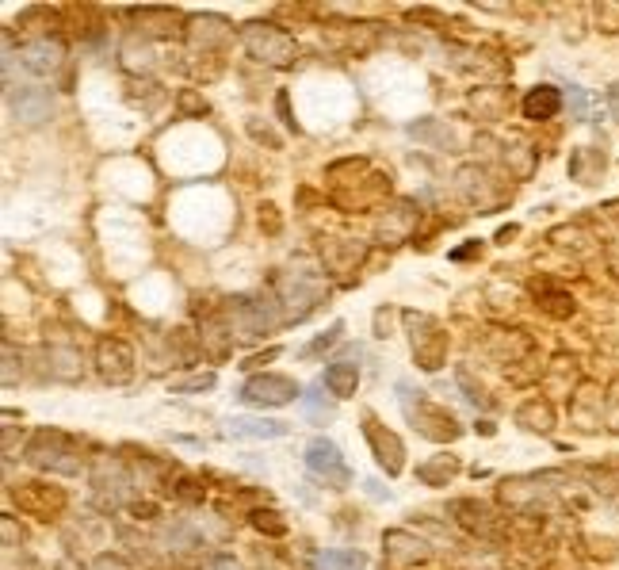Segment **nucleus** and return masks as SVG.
I'll use <instances>...</instances> for the list:
<instances>
[{
	"label": "nucleus",
	"instance_id": "obj_1",
	"mask_svg": "<svg viewBox=\"0 0 619 570\" xmlns=\"http://www.w3.org/2000/svg\"><path fill=\"white\" fill-rule=\"evenodd\" d=\"M23 460L31 467H43L54 475H81L85 471V448L81 440L65 429H39L35 437L27 440Z\"/></svg>",
	"mask_w": 619,
	"mask_h": 570
},
{
	"label": "nucleus",
	"instance_id": "obj_41",
	"mask_svg": "<svg viewBox=\"0 0 619 570\" xmlns=\"http://www.w3.org/2000/svg\"><path fill=\"white\" fill-rule=\"evenodd\" d=\"M463 180H474V173H470V169H463ZM482 184H486V173H478V188H474V184H463V188H467V196H474L478 199V192H482Z\"/></svg>",
	"mask_w": 619,
	"mask_h": 570
},
{
	"label": "nucleus",
	"instance_id": "obj_38",
	"mask_svg": "<svg viewBox=\"0 0 619 570\" xmlns=\"http://www.w3.org/2000/svg\"><path fill=\"white\" fill-rule=\"evenodd\" d=\"M276 356H279V349H264V352H257V356H249L245 368H264V364H272Z\"/></svg>",
	"mask_w": 619,
	"mask_h": 570
},
{
	"label": "nucleus",
	"instance_id": "obj_10",
	"mask_svg": "<svg viewBox=\"0 0 619 570\" xmlns=\"http://www.w3.org/2000/svg\"><path fill=\"white\" fill-rule=\"evenodd\" d=\"M321 295H325V280L314 276V272H299V276H283L279 280V299L287 307V318H295V322L318 307Z\"/></svg>",
	"mask_w": 619,
	"mask_h": 570
},
{
	"label": "nucleus",
	"instance_id": "obj_25",
	"mask_svg": "<svg viewBox=\"0 0 619 570\" xmlns=\"http://www.w3.org/2000/svg\"><path fill=\"white\" fill-rule=\"evenodd\" d=\"M314 563H318V570H363L367 567V555L352 548H333V551H321Z\"/></svg>",
	"mask_w": 619,
	"mask_h": 570
},
{
	"label": "nucleus",
	"instance_id": "obj_6",
	"mask_svg": "<svg viewBox=\"0 0 619 570\" xmlns=\"http://www.w3.org/2000/svg\"><path fill=\"white\" fill-rule=\"evenodd\" d=\"M8 498L16 502L23 517H35V521H54V517H62L65 505H69L62 486L39 483V479L35 483H16L8 490Z\"/></svg>",
	"mask_w": 619,
	"mask_h": 570
},
{
	"label": "nucleus",
	"instance_id": "obj_13",
	"mask_svg": "<svg viewBox=\"0 0 619 570\" xmlns=\"http://www.w3.org/2000/svg\"><path fill=\"white\" fill-rule=\"evenodd\" d=\"M604 417H608V391H600L597 383H581L574 391V425L585 433H597L604 429Z\"/></svg>",
	"mask_w": 619,
	"mask_h": 570
},
{
	"label": "nucleus",
	"instance_id": "obj_37",
	"mask_svg": "<svg viewBox=\"0 0 619 570\" xmlns=\"http://www.w3.org/2000/svg\"><path fill=\"white\" fill-rule=\"evenodd\" d=\"M88 570H130V567L123 563V559H115V555H100Z\"/></svg>",
	"mask_w": 619,
	"mask_h": 570
},
{
	"label": "nucleus",
	"instance_id": "obj_16",
	"mask_svg": "<svg viewBox=\"0 0 619 570\" xmlns=\"http://www.w3.org/2000/svg\"><path fill=\"white\" fill-rule=\"evenodd\" d=\"M555 406L547 398H528L520 410H516V425L528 429V433H539V437H551L555 433Z\"/></svg>",
	"mask_w": 619,
	"mask_h": 570
},
{
	"label": "nucleus",
	"instance_id": "obj_17",
	"mask_svg": "<svg viewBox=\"0 0 619 570\" xmlns=\"http://www.w3.org/2000/svg\"><path fill=\"white\" fill-rule=\"evenodd\" d=\"M451 517L459 521V525L467 528V532H478V536H493V509L482 502H474V498H459V502H451Z\"/></svg>",
	"mask_w": 619,
	"mask_h": 570
},
{
	"label": "nucleus",
	"instance_id": "obj_33",
	"mask_svg": "<svg viewBox=\"0 0 619 570\" xmlns=\"http://www.w3.org/2000/svg\"><path fill=\"white\" fill-rule=\"evenodd\" d=\"M604 429H608V433H619V379H616V387L608 391V417H604Z\"/></svg>",
	"mask_w": 619,
	"mask_h": 570
},
{
	"label": "nucleus",
	"instance_id": "obj_43",
	"mask_svg": "<svg viewBox=\"0 0 619 570\" xmlns=\"http://www.w3.org/2000/svg\"><path fill=\"white\" fill-rule=\"evenodd\" d=\"M608 268L619 276V242L616 245H608Z\"/></svg>",
	"mask_w": 619,
	"mask_h": 570
},
{
	"label": "nucleus",
	"instance_id": "obj_2",
	"mask_svg": "<svg viewBox=\"0 0 619 570\" xmlns=\"http://www.w3.org/2000/svg\"><path fill=\"white\" fill-rule=\"evenodd\" d=\"M398 395H402V414L406 421L421 433L425 440H436V444H448V440H459L463 437V425H459V417L451 414L448 406H440V402H432L428 395L421 391H413V387H398Z\"/></svg>",
	"mask_w": 619,
	"mask_h": 570
},
{
	"label": "nucleus",
	"instance_id": "obj_42",
	"mask_svg": "<svg viewBox=\"0 0 619 570\" xmlns=\"http://www.w3.org/2000/svg\"><path fill=\"white\" fill-rule=\"evenodd\" d=\"M608 108H612V115L619 119V81L612 88H608Z\"/></svg>",
	"mask_w": 619,
	"mask_h": 570
},
{
	"label": "nucleus",
	"instance_id": "obj_20",
	"mask_svg": "<svg viewBox=\"0 0 619 570\" xmlns=\"http://www.w3.org/2000/svg\"><path fill=\"white\" fill-rule=\"evenodd\" d=\"M459 471H463V463L459 456H451V452H440V456H428L421 467H417V479L425 486H448L459 479Z\"/></svg>",
	"mask_w": 619,
	"mask_h": 570
},
{
	"label": "nucleus",
	"instance_id": "obj_9",
	"mask_svg": "<svg viewBox=\"0 0 619 570\" xmlns=\"http://www.w3.org/2000/svg\"><path fill=\"white\" fill-rule=\"evenodd\" d=\"M306 467H310V475L321 479L325 486H337V490H348V486H352V471H348V463H344L341 448L329 437H314L306 444Z\"/></svg>",
	"mask_w": 619,
	"mask_h": 570
},
{
	"label": "nucleus",
	"instance_id": "obj_28",
	"mask_svg": "<svg viewBox=\"0 0 619 570\" xmlns=\"http://www.w3.org/2000/svg\"><path fill=\"white\" fill-rule=\"evenodd\" d=\"M581 475L604 494H619V467H581Z\"/></svg>",
	"mask_w": 619,
	"mask_h": 570
},
{
	"label": "nucleus",
	"instance_id": "obj_24",
	"mask_svg": "<svg viewBox=\"0 0 619 570\" xmlns=\"http://www.w3.org/2000/svg\"><path fill=\"white\" fill-rule=\"evenodd\" d=\"M551 242L558 245V249H570V253H577V257H585V253H593V234L585 230V226H558V230H551Z\"/></svg>",
	"mask_w": 619,
	"mask_h": 570
},
{
	"label": "nucleus",
	"instance_id": "obj_30",
	"mask_svg": "<svg viewBox=\"0 0 619 570\" xmlns=\"http://www.w3.org/2000/svg\"><path fill=\"white\" fill-rule=\"evenodd\" d=\"M341 333H344V326H341V322H333V326H329V333H321V337H318V341H314V345H306V349H302V356H318V352L333 349Z\"/></svg>",
	"mask_w": 619,
	"mask_h": 570
},
{
	"label": "nucleus",
	"instance_id": "obj_4",
	"mask_svg": "<svg viewBox=\"0 0 619 570\" xmlns=\"http://www.w3.org/2000/svg\"><path fill=\"white\" fill-rule=\"evenodd\" d=\"M406 326H409V345H413V360L421 372H440L444 360H448V333L440 329L436 318L428 314H406Z\"/></svg>",
	"mask_w": 619,
	"mask_h": 570
},
{
	"label": "nucleus",
	"instance_id": "obj_3",
	"mask_svg": "<svg viewBox=\"0 0 619 570\" xmlns=\"http://www.w3.org/2000/svg\"><path fill=\"white\" fill-rule=\"evenodd\" d=\"M241 39L249 46V54L257 62H268V66H291L295 54H299V43L283 27H276V23L268 20H249L241 27Z\"/></svg>",
	"mask_w": 619,
	"mask_h": 570
},
{
	"label": "nucleus",
	"instance_id": "obj_29",
	"mask_svg": "<svg viewBox=\"0 0 619 570\" xmlns=\"http://www.w3.org/2000/svg\"><path fill=\"white\" fill-rule=\"evenodd\" d=\"M597 23L604 35H619V4H612V0L597 4Z\"/></svg>",
	"mask_w": 619,
	"mask_h": 570
},
{
	"label": "nucleus",
	"instance_id": "obj_15",
	"mask_svg": "<svg viewBox=\"0 0 619 570\" xmlns=\"http://www.w3.org/2000/svg\"><path fill=\"white\" fill-rule=\"evenodd\" d=\"M65 62V46L58 39H35V43L23 46V66L31 69L35 77H50L58 73Z\"/></svg>",
	"mask_w": 619,
	"mask_h": 570
},
{
	"label": "nucleus",
	"instance_id": "obj_35",
	"mask_svg": "<svg viewBox=\"0 0 619 570\" xmlns=\"http://www.w3.org/2000/svg\"><path fill=\"white\" fill-rule=\"evenodd\" d=\"M4 383L8 387L16 383V349H12V341H4Z\"/></svg>",
	"mask_w": 619,
	"mask_h": 570
},
{
	"label": "nucleus",
	"instance_id": "obj_11",
	"mask_svg": "<svg viewBox=\"0 0 619 570\" xmlns=\"http://www.w3.org/2000/svg\"><path fill=\"white\" fill-rule=\"evenodd\" d=\"M383 551H386V567L390 570H413V567H425L432 559L425 540H417L413 532L406 528H390L383 536Z\"/></svg>",
	"mask_w": 619,
	"mask_h": 570
},
{
	"label": "nucleus",
	"instance_id": "obj_14",
	"mask_svg": "<svg viewBox=\"0 0 619 570\" xmlns=\"http://www.w3.org/2000/svg\"><path fill=\"white\" fill-rule=\"evenodd\" d=\"M8 104L20 123H43L50 115V92L46 88H8Z\"/></svg>",
	"mask_w": 619,
	"mask_h": 570
},
{
	"label": "nucleus",
	"instance_id": "obj_19",
	"mask_svg": "<svg viewBox=\"0 0 619 570\" xmlns=\"http://www.w3.org/2000/svg\"><path fill=\"white\" fill-rule=\"evenodd\" d=\"M188 39L195 50H211V46H226L230 43V27L222 16H195L188 23Z\"/></svg>",
	"mask_w": 619,
	"mask_h": 570
},
{
	"label": "nucleus",
	"instance_id": "obj_34",
	"mask_svg": "<svg viewBox=\"0 0 619 570\" xmlns=\"http://www.w3.org/2000/svg\"><path fill=\"white\" fill-rule=\"evenodd\" d=\"M459 387L467 391V395H470V402H474V406H486V395H482V387H474V379H470V372H467V368H459Z\"/></svg>",
	"mask_w": 619,
	"mask_h": 570
},
{
	"label": "nucleus",
	"instance_id": "obj_18",
	"mask_svg": "<svg viewBox=\"0 0 619 570\" xmlns=\"http://www.w3.org/2000/svg\"><path fill=\"white\" fill-rule=\"evenodd\" d=\"M524 115L532 119V123H547V119H555L558 111H562V92L555 85H535L528 96H524Z\"/></svg>",
	"mask_w": 619,
	"mask_h": 570
},
{
	"label": "nucleus",
	"instance_id": "obj_39",
	"mask_svg": "<svg viewBox=\"0 0 619 570\" xmlns=\"http://www.w3.org/2000/svg\"><path fill=\"white\" fill-rule=\"evenodd\" d=\"M264 222H268V230H272V234H276V230H279L276 207H272V203H264V207H260V226H264Z\"/></svg>",
	"mask_w": 619,
	"mask_h": 570
},
{
	"label": "nucleus",
	"instance_id": "obj_5",
	"mask_svg": "<svg viewBox=\"0 0 619 570\" xmlns=\"http://www.w3.org/2000/svg\"><path fill=\"white\" fill-rule=\"evenodd\" d=\"M276 307L260 295H241L230 303V337L234 341H260L264 333L276 329Z\"/></svg>",
	"mask_w": 619,
	"mask_h": 570
},
{
	"label": "nucleus",
	"instance_id": "obj_31",
	"mask_svg": "<svg viewBox=\"0 0 619 570\" xmlns=\"http://www.w3.org/2000/svg\"><path fill=\"white\" fill-rule=\"evenodd\" d=\"M306 417H310V421H329V417H333L329 406H321V383L310 387V398H306Z\"/></svg>",
	"mask_w": 619,
	"mask_h": 570
},
{
	"label": "nucleus",
	"instance_id": "obj_44",
	"mask_svg": "<svg viewBox=\"0 0 619 570\" xmlns=\"http://www.w3.org/2000/svg\"><path fill=\"white\" fill-rule=\"evenodd\" d=\"M211 570H237V563H234V559H226V555H218Z\"/></svg>",
	"mask_w": 619,
	"mask_h": 570
},
{
	"label": "nucleus",
	"instance_id": "obj_32",
	"mask_svg": "<svg viewBox=\"0 0 619 570\" xmlns=\"http://www.w3.org/2000/svg\"><path fill=\"white\" fill-rule=\"evenodd\" d=\"M207 387H214V372H203V375H192V379H180V383H172V391H207Z\"/></svg>",
	"mask_w": 619,
	"mask_h": 570
},
{
	"label": "nucleus",
	"instance_id": "obj_12",
	"mask_svg": "<svg viewBox=\"0 0 619 570\" xmlns=\"http://www.w3.org/2000/svg\"><path fill=\"white\" fill-rule=\"evenodd\" d=\"M96 368L104 375L107 383H130L134 379V352H130L127 341H119V337H104L100 341V349H96Z\"/></svg>",
	"mask_w": 619,
	"mask_h": 570
},
{
	"label": "nucleus",
	"instance_id": "obj_36",
	"mask_svg": "<svg viewBox=\"0 0 619 570\" xmlns=\"http://www.w3.org/2000/svg\"><path fill=\"white\" fill-rule=\"evenodd\" d=\"M180 111H188V115H203V111H207V100H195L192 92H184V96H180Z\"/></svg>",
	"mask_w": 619,
	"mask_h": 570
},
{
	"label": "nucleus",
	"instance_id": "obj_26",
	"mask_svg": "<svg viewBox=\"0 0 619 570\" xmlns=\"http://www.w3.org/2000/svg\"><path fill=\"white\" fill-rule=\"evenodd\" d=\"M138 27H150V35H172L180 16L169 12V8H146V12H134Z\"/></svg>",
	"mask_w": 619,
	"mask_h": 570
},
{
	"label": "nucleus",
	"instance_id": "obj_22",
	"mask_svg": "<svg viewBox=\"0 0 619 570\" xmlns=\"http://www.w3.org/2000/svg\"><path fill=\"white\" fill-rule=\"evenodd\" d=\"M325 387H329V395L344 402V398L356 395V387H360V368L356 364H329L325 368Z\"/></svg>",
	"mask_w": 619,
	"mask_h": 570
},
{
	"label": "nucleus",
	"instance_id": "obj_27",
	"mask_svg": "<svg viewBox=\"0 0 619 570\" xmlns=\"http://www.w3.org/2000/svg\"><path fill=\"white\" fill-rule=\"evenodd\" d=\"M249 521L264 536H287V521H283V513H276V509H253Z\"/></svg>",
	"mask_w": 619,
	"mask_h": 570
},
{
	"label": "nucleus",
	"instance_id": "obj_21",
	"mask_svg": "<svg viewBox=\"0 0 619 570\" xmlns=\"http://www.w3.org/2000/svg\"><path fill=\"white\" fill-rule=\"evenodd\" d=\"M230 437L279 440V437H287V425H283V421H268V417H234V421H230Z\"/></svg>",
	"mask_w": 619,
	"mask_h": 570
},
{
	"label": "nucleus",
	"instance_id": "obj_7",
	"mask_svg": "<svg viewBox=\"0 0 619 570\" xmlns=\"http://www.w3.org/2000/svg\"><path fill=\"white\" fill-rule=\"evenodd\" d=\"M363 437L371 444L375 463L383 467L390 479H398V475L406 471V444H402V437H398L394 429H386L375 414H363Z\"/></svg>",
	"mask_w": 619,
	"mask_h": 570
},
{
	"label": "nucleus",
	"instance_id": "obj_23",
	"mask_svg": "<svg viewBox=\"0 0 619 570\" xmlns=\"http://www.w3.org/2000/svg\"><path fill=\"white\" fill-rule=\"evenodd\" d=\"M535 299H539V307L547 310L551 318H570V314H574V295H570V291H562L558 284L535 287Z\"/></svg>",
	"mask_w": 619,
	"mask_h": 570
},
{
	"label": "nucleus",
	"instance_id": "obj_40",
	"mask_svg": "<svg viewBox=\"0 0 619 570\" xmlns=\"http://www.w3.org/2000/svg\"><path fill=\"white\" fill-rule=\"evenodd\" d=\"M570 104H574L577 119H585V88H570Z\"/></svg>",
	"mask_w": 619,
	"mask_h": 570
},
{
	"label": "nucleus",
	"instance_id": "obj_8",
	"mask_svg": "<svg viewBox=\"0 0 619 570\" xmlns=\"http://www.w3.org/2000/svg\"><path fill=\"white\" fill-rule=\"evenodd\" d=\"M299 398V383L291 375H249L241 383V402L245 406H260V410H276V406H287Z\"/></svg>",
	"mask_w": 619,
	"mask_h": 570
}]
</instances>
